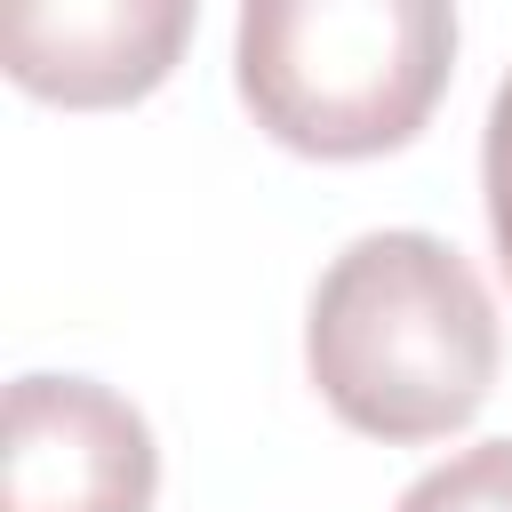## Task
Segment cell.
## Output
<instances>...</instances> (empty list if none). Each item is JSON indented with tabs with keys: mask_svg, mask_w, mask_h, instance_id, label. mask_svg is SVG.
Here are the masks:
<instances>
[{
	"mask_svg": "<svg viewBox=\"0 0 512 512\" xmlns=\"http://www.w3.org/2000/svg\"><path fill=\"white\" fill-rule=\"evenodd\" d=\"M456 64V8L440 0H248L232 80L256 128L312 160L400 152Z\"/></svg>",
	"mask_w": 512,
	"mask_h": 512,
	"instance_id": "obj_2",
	"label": "cell"
},
{
	"mask_svg": "<svg viewBox=\"0 0 512 512\" xmlns=\"http://www.w3.org/2000/svg\"><path fill=\"white\" fill-rule=\"evenodd\" d=\"M152 424L96 376H16L0 408V512H152Z\"/></svg>",
	"mask_w": 512,
	"mask_h": 512,
	"instance_id": "obj_3",
	"label": "cell"
},
{
	"mask_svg": "<svg viewBox=\"0 0 512 512\" xmlns=\"http://www.w3.org/2000/svg\"><path fill=\"white\" fill-rule=\"evenodd\" d=\"M496 360V304L440 232H360L304 312V368L320 400L392 448L472 424Z\"/></svg>",
	"mask_w": 512,
	"mask_h": 512,
	"instance_id": "obj_1",
	"label": "cell"
},
{
	"mask_svg": "<svg viewBox=\"0 0 512 512\" xmlns=\"http://www.w3.org/2000/svg\"><path fill=\"white\" fill-rule=\"evenodd\" d=\"M480 192H488L496 264H504V280H512V72L496 80V104H488V136H480Z\"/></svg>",
	"mask_w": 512,
	"mask_h": 512,
	"instance_id": "obj_6",
	"label": "cell"
},
{
	"mask_svg": "<svg viewBox=\"0 0 512 512\" xmlns=\"http://www.w3.org/2000/svg\"><path fill=\"white\" fill-rule=\"evenodd\" d=\"M392 512H512V440H480L432 464Z\"/></svg>",
	"mask_w": 512,
	"mask_h": 512,
	"instance_id": "obj_5",
	"label": "cell"
},
{
	"mask_svg": "<svg viewBox=\"0 0 512 512\" xmlns=\"http://www.w3.org/2000/svg\"><path fill=\"white\" fill-rule=\"evenodd\" d=\"M192 16V0H24L0 16V56L48 104H136L168 80Z\"/></svg>",
	"mask_w": 512,
	"mask_h": 512,
	"instance_id": "obj_4",
	"label": "cell"
}]
</instances>
